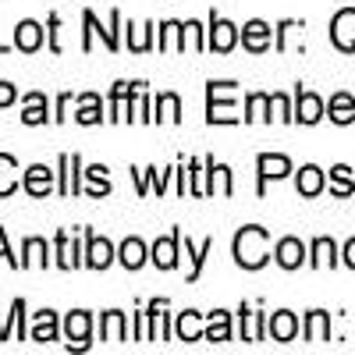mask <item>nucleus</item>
Wrapping results in <instances>:
<instances>
[{
    "instance_id": "obj_1",
    "label": "nucleus",
    "mask_w": 355,
    "mask_h": 355,
    "mask_svg": "<svg viewBox=\"0 0 355 355\" xmlns=\"http://www.w3.org/2000/svg\"><path fill=\"white\" fill-rule=\"evenodd\" d=\"M234 259L249 270L266 263V231L263 227H242L234 234Z\"/></svg>"
},
{
    "instance_id": "obj_2",
    "label": "nucleus",
    "mask_w": 355,
    "mask_h": 355,
    "mask_svg": "<svg viewBox=\"0 0 355 355\" xmlns=\"http://www.w3.org/2000/svg\"><path fill=\"white\" fill-rule=\"evenodd\" d=\"M331 40L341 46V50H355V11H338L334 15V25H331Z\"/></svg>"
},
{
    "instance_id": "obj_3",
    "label": "nucleus",
    "mask_w": 355,
    "mask_h": 355,
    "mask_svg": "<svg viewBox=\"0 0 355 355\" xmlns=\"http://www.w3.org/2000/svg\"><path fill=\"white\" fill-rule=\"evenodd\" d=\"M242 40H245L249 50H266V46H270V25H266V21H249L242 28Z\"/></svg>"
},
{
    "instance_id": "obj_4",
    "label": "nucleus",
    "mask_w": 355,
    "mask_h": 355,
    "mask_svg": "<svg viewBox=\"0 0 355 355\" xmlns=\"http://www.w3.org/2000/svg\"><path fill=\"white\" fill-rule=\"evenodd\" d=\"M302 256H306V249H302L299 239H284V242L277 245V263L284 266V270H295V266L302 263Z\"/></svg>"
},
{
    "instance_id": "obj_5",
    "label": "nucleus",
    "mask_w": 355,
    "mask_h": 355,
    "mask_svg": "<svg viewBox=\"0 0 355 355\" xmlns=\"http://www.w3.org/2000/svg\"><path fill=\"white\" fill-rule=\"evenodd\" d=\"M50 178H53V171H46L43 164H36V167L25 171V189L33 192V196H46L50 192Z\"/></svg>"
},
{
    "instance_id": "obj_6",
    "label": "nucleus",
    "mask_w": 355,
    "mask_h": 355,
    "mask_svg": "<svg viewBox=\"0 0 355 355\" xmlns=\"http://www.w3.org/2000/svg\"><path fill=\"white\" fill-rule=\"evenodd\" d=\"M114 249L107 239H96V234H89V266H96V270H103V266L110 263Z\"/></svg>"
},
{
    "instance_id": "obj_7",
    "label": "nucleus",
    "mask_w": 355,
    "mask_h": 355,
    "mask_svg": "<svg viewBox=\"0 0 355 355\" xmlns=\"http://www.w3.org/2000/svg\"><path fill=\"white\" fill-rule=\"evenodd\" d=\"M231 85H234V82H210V93L220 96V93H227ZM210 121H234V114H231L227 103H214V100H210Z\"/></svg>"
},
{
    "instance_id": "obj_8",
    "label": "nucleus",
    "mask_w": 355,
    "mask_h": 355,
    "mask_svg": "<svg viewBox=\"0 0 355 355\" xmlns=\"http://www.w3.org/2000/svg\"><path fill=\"white\" fill-rule=\"evenodd\" d=\"M15 40H18L21 50H36V46L43 43V28H40L36 21H21V25L15 28Z\"/></svg>"
},
{
    "instance_id": "obj_9",
    "label": "nucleus",
    "mask_w": 355,
    "mask_h": 355,
    "mask_svg": "<svg viewBox=\"0 0 355 355\" xmlns=\"http://www.w3.org/2000/svg\"><path fill=\"white\" fill-rule=\"evenodd\" d=\"M178 252V231L171 234V239H160L157 245H153V259H157V266H164V270H171V266H174V256Z\"/></svg>"
},
{
    "instance_id": "obj_10",
    "label": "nucleus",
    "mask_w": 355,
    "mask_h": 355,
    "mask_svg": "<svg viewBox=\"0 0 355 355\" xmlns=\"http://www.w3.org/2000/svg\"><path fill=\"white\" fill-rule=\"evenodd\" d=\"M288 171H291L288 157H270V153L259 157V178H263V182H266V178H284Z\"/></svg>"
},
{
    "instance_id": "obj_11",
    "label": "nucleus",
    "mask_w": 355,
    "mask_h": 355,
    "mask_svg": "<svg viewBox=\"0 0 355 355\" xmlns=\"http://www.w3.org/2000/svg\"><path fill=\"white\" fill-rule=\"evenodd\" d=\"M210 43H214V50H220V53L231 50V46H234V25L214 18V36H210Z\"/></svg>"
},
{
    "instance_id": "obj_12",
    "label": "nucleus",
    "mask_w": 355,
    "mask_h": 355,
    "mask_svg": "<svg viewBox=\"0 0 355 355\" xmlns=\"http://www.w3.org/2000/svg\"><path fill=\"white\" fill-rule=\"evenodd\" d=\"M320 114H323L320 96H313V93H299V121L313 125V121H320Z\"/></svg>"
},
{
    "instance_id": "obj_13",
    "label": "nucleus",
    "mask_w": 355,
    "mask_h": 355,
    "mask_svg": "<svg viewBox=\"0 0 355 355\" xmlns=\"http://www.w3.org/2000/svg\"><path fill=\"white\" fill-rule=\"evenodd\" d=\"M295 331H299V323H295V316H291V313H277V316L270 320V334H274L277 341H291V338H295Z\"/></svg>"
},
{
    "instance_id": "obj_14",
    "label": "nucleus",
    "mask_w": 355,
    "mask_h": 355,
    "mask_svg": "<svg viewBox=\"0 0 355 355\" xmlns=\"http://www.w3.org/2000/svg\"><path fill=\"white\" fill-rule=\"evenodd\" d=\"M331 117L338 125H348L352 117H355V100L348 96V93H338L334 100H331Z\"/></svg>"
},
{
    "instance_id": "obj_15",
    "label": "nucleus",
    "mask_w": 355,
    "mask_h": 355,
    "mask_svg": "<svg viewBox=\"0 0 355 355\" xmlns=\"http://www.w3.org/2000/svg\"><path fill=\"white\" fill-rule=\"evenodd\" d=\"M323 189V171L320 167H302L299 171V192L302 196H316Z\"/></svg>"
},
{
    "instance_id": "obj_16",
    "label": "nucleus",
    "mask_w": 355,
    "mask_h": 355,
    "mask_svg": "<svg viewBox=\"0 0 355 355\" xmlns=\"http://www.w3.org/2000/svg\"><path fill=\"white\" fill-rule=\"evenodd\" d=\"M57 338V316L53 313H40L36 316V327H33V341H53Z\"/></svg>"
},
{
    "instance_id": "obj_17",
    "label": "nucleus",
    "mask_w": 355,
    "mask_h": 355,
    "mask_svg": "<svg viewBox=\"0 0 355 355\" xmlns=\"http://www.w3.org/2000/svg\"><path fill=\"white\" fill-rule=\"evenodd\" d=\"M68 338H75V348L85 345V338H89V313H71L68 316Z\"/></svg>"
},
{
    "instance_id": "obj_18",
    "label": "nucleus",
    "mask_w": 355,
    "mask_h": 355,
    "mask_svg": "<svg viewBox=\"0 0 355 355\" xmlns=\"http://www.w3.org/2000/svg\"><path fill=\"white\" fill-rule=\"evenodd\" d=\"M25 103H28L25 114H21V121H25V125H40V121H46V100H43L40 93H33Z\"/></svg>"
},
{
    "instance_id": "obj_19",
    "label": "nucleus",
    "mask_w": 355,
    "mask_h": 355,
    "mask_svg": "<svg viewBox=\"0 0 355 355\" xmlns=\"http://www.w3.org/2000/svg\"><path fill=\"white\" fill-rule=\"evenodd\" d=\"M142 259H146L142 242H139V239H128V242L121 245V263L128 266V270H135V266H142Z\"/></svg>"
},
{
    "instance_id": "obj_20",
    "label": "nucleus",
    "mask_w": 355,
    "mask_h": 355,
    "mask_svg": "<svg viewBox=\"0 0 355 355\" xmlns=\"http://www.w3.org/2000/svg\"><path fill=\"white\" fill-rule=\"evenodd\" d=\"M15 171H18L15 157H8V153H0V196H8V192L15 189Z\"/></svg>"
},
{
    "instance_id": "obj_21",
    "label": "nucleus",
    "mask_w": 355,
    "mask_h": 355,
    "mask_svg": "<svg viewBox=\"0 0 355 355\" xmlns=\"http://www.w3.org/2000/svg\"><path fill=\"white\" fill-rule=\"evenodd\" d=\"M103 334H107V341H125V316L121 313H107Z\"/></svg>"
},
{
    "instance_id": "obj_22",
    "label": "nucleus",
    "mask_w": 355,
    "mask_h": 355,
    "mask_svg": "<svg viewBox=\"0 0 355 355\" xmlns=\"http://www.w3.org/2000/svg\"><path fill=\"white\" fill-rule=\"evenodd\" d=\"M178 334L185 341H199V316L196 313H182L178 316Z\"/></svg>"
},
{
    "instance_id": "obj_23",
    "label": "nucleus",
    "mask_w": 355,
    "mask_h": 355,
    "mask_svg": "<svg viewBox=\"0 0 355 355\" xmlns=\"http://www.w3.org/2000/svg\"><path fill=\"white\" fill-rule=\"evenodd\" d=\"M206 338L210 341H227L231 331H227V313H214L210 316V331H206Z\"/></svg>"
},
{
    "instance_id": "obj_24",
    "label": "nucleus",
    "mask_w": 355,
    "mask_h": 355,
    "mask_svg": "<svg viewBox=\"0 0 355 355\" xmlns=\"http://www.w3.org/2000/svg\"><path fill=\"white\" fill-rule=\"evenodd\" d=\"M313 252H316V256H313L316 266H331V263H334V242H331V239H320V242L313 245Z\"/></svg>"
},
{
    "instance_id": "obj_25",
    "label": "nucleus",
    "mask_w": 355,
    "mask_h": 355,
    "mask_svg": "<svg viewBox=\"0 0 355 355\" xmlns=\"http://www.w3.org/2000/svg\"><path fill=\"white\" fill-rule=\"evenodd\" d=\"M309 341H323L327 338V313H309Z\"/></svg>"
},
{
    "instance_id": "obj_26",
    "label": "nucleus",
    "mask_w": 355,
    "mask_h": 355,
    "mask_svg": "<svg viewBox=\"0 0 355 355\" xmlns=\"http://www.w3.org/2000/svg\"><path fill=\"white\" fill-rule=\"evenodd\" d=\"M78 121H82V125H93V121H100V107H96V96H85V100H82Z\"/></svg>"
},
{
    "instance_id": "obj_27",
    "label": "nucleus",
    "mask_w": 355,
    "mask_h": 355,
    "mask_svg": "<svg viewBox=\"0 0 355 355\" xmlns=\"http://www.w3.org/2000/svg\"><path fill=\"white\" fill-rule=\"evenodd\" d=\"M334 192L338 196H348L352 192V171L348 167H334Z\"/></svg>"
},
{
    "instance_id": "obj_28",
    "label": "nucleus",
    "mask_w": 355,
    "mask_h": 355,
    "mask_svg": "<svg viewBox=\"0 0 355 355\" xmlns=\"http://www.w3.org/2000/svg\"><path fill=\"white\" fill-rule=\"evenodd\" d=\"M157 117H164V121H178V96H160V114Z\"/></svg>"
},
{
    "instance_id": "obj_29",
    "label": "nucleus",
    "mask_w": 355,
    "mask_h": 355,
    "mask_svg": "<svg viewBox=\"0 0 355 355\" xmlns=\"http://www.w3.org/2000/svg\"><path fill=\"white\" fill-rule=\"evenodd\" d=\"M57 249H61V266H75V263H78V259L71 256L75 249L68 245V234H64V231H61V234H57Z\"/></svg>"
},
{
    "instance_id": "obj_30",
    "label": "nucleus",
    "mask_w": 355,
    "mask_h": 355,
    "mask_svg": "<svg viewBox=\"0 0 355 355\" xmlns=\"http://www.w3.org/2000/svg\"><path fill=\"white\" fill-rule=\"evenodd\" d=\"M266 103H270L266 96H249V117H270V114H263Z\"/></svg>"
},
{
    "instance_id": "obj_31",
    "label": "nucleus",
    "mask_w": 355,
    "mask_h": 355,
    "mask_svg": "<svg viewBox=\"0 0 355 355\" xmlns=\"http://www.w3.org/2000/svg\"><path fill=\"white\" fill-rule=\"evenodd\" d=\"M0 256H4V259H8L11 266H15V263L21 266V259H15V252H8V239H4V227H0Z\"/></svg>"
},
{
    "instance_id": "obj_32",
    "label": "nucleus",
    "mask_w": 355,
    "mask_h": 355,
    "mask_svg": "<svg viewBox=\"0 0 355 355\" xmlns=\"http://www.w3.org/2000/svg\"><path fill=\"white\" fill-rule=\"evenodd\" d=\"M11 100H15V89L0 82V107H4V103H11Z\"/></svg>"
},
{
    "instance_id": "obj_33",
    "label": "nucleus",
    "mask_w": 355,
    "mask_h": 355,
    "mask_svg": "<svg viewBox=\"0 0 355 355\" xmlns=\"http://www.w3.org/2000/svg\"><path fill=\"white\" fill-rule=\"evenodd\" d=\"M345 263H348L352 270H355V239H352V242L345 245Z\"/></svg>"
},
{
    "instance_id": "obj_34",
    "label": "nucleus",
    "mask_w": 355,
    "mask_h": 355,
    "mask_svg": "<svg viewBox=\"0 0 355 355\" xmlns=\"http://www.w3.org/2000/svg\"><path fill=\"white\" fill-rule=\"evenodd\" d=\"M274 107H277V114H281V117H291V114H288V100H284V96H274Z\"/></svg>"
}]
</instances>
